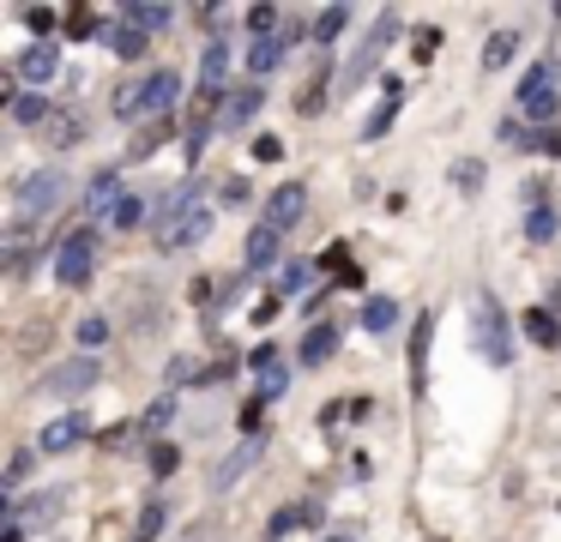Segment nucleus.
<instances>
[{"label": "nucleus", "mask_w": 561, "mask_h": 542, "mask_svg": "<svg viewBox=\"0 0 561 542\" xmlns=\"http://www.w3.org/2000/svg\"><path fill=\"white\" fill-rule=\"evenodd\" d=\"M211 229V211L194 199V193H175L170 205H163V223H158V253H182L194 247V241H206Z\"/></svg>", "instance_id": "1"}, {"label": "nucleus", "mask_w": 561, "mask_h": 542, "mask_svg": "<svg viewBox=\"0 0 561 542\" xmlns=\"http://www.w3.org/2000/svg\"><path fill=\"white\" fill-rule=\"evenodd\" d=\"M175 91H182V79H175V72H151V79H134V84H122V91H115V115L134 120L139 108H146V120H163V108H170Z\"/></svg>", "instance_id": "2"}, {"label": "nucleus", "mask_w": 561, "mask_h": 542, "mask_svg": "<svg viewBox=\"0 0 561 542\" xmlns=\"http://www.w3.org/2000/svg\"><path fill=\"white\" fill-rule=\"evenodd\" d=\"M91 265H98V235H91V229H73V235L55 247V277H61L67 289H85Z\"/></svg>", "instance_id": "3"}, {"label": "nucleus", "mask_w": 561, "mask_h": 542, "mask_svg": "<svg viewBox=\"0 0 561 542\" xmlns=\"http://www.w3.org/2000/svg\"><path fill=\"white\" fill-rule=\"evenodd\" d=\"M477 349H483V356L489 361H495V368H501V361H507L513 356V337H507V313H501V301L495 296H489V289H483V296H477Z\"/></svg>", "instance_id": "4"}, {"label": "nucleus", "mask_w": 561, "mask_h": 542, "mask_svg": "<svg viewBox=\"0 0 561 542\" xmlns=\"http://www.w3.org/2000/svg\"><path fill=\"white\" fill-rule=\"evenodd\" d=\"M392 31H399V12H380V19H375V31H368V43H363V48H356V55H351V67H344V72H339V96H344V91H351V84H363V79H368V72H375V60H380V55H387V43H392Z\"/></svg>", "instance_id": "5"}, {"label": "nucleus", "mask_w": 561, "mask_h": 542, "mask_svg": "<svg viewBox=\"0 0 561 542\" xmlns=\"http://www.w3.org/2000/svg\"><path fill=\"white\" fill-rule=\"evenodd\" d=\"M61 199H67V181L55 175V169H43V175H31L25 187H19V217H25V223H37V217H49Z\"/></svg>", "instance_id": "6"}, {"label": "nucleus", "mask_w": 561, "mask_h": 542, "mask_svg": "<svg viewBox=\"0 0 561 542\" xmlns=\"http://www.w3.org/2000/svg\"><path fill=\"white\" fill-rule=\"evenodd\" d=\"M98 380H103V373H98V361H91V356H79V361H61V368H49V392H55V397H85Z\"/></svg>", "instance_id": "7"}, {"label": "nucleus", "mask_w": 561, "mask_h": 542, "mask_svg": "<svg viewBox=\"0 0 561 542\" xmlns=\"http://www.w3.org/2000/svg\"><path fill=\"white\" fill-rule=\"evenodd\" d=\"M13 72H19L25 84H49L55 72H61V48H55V43H31L25 55H19Z\"/></svg>", "instance_id": "8"}, {"label": "nucleus", "mask_w": 561, "mask_h": 542, "mask_svg": "<svg viewBox=\"0 0 561 542\" xmlns=\"http://www.w3.org/2000/svg\"><path fill=\"white\" fill-rule=\"evenodd\" d=\"M519 108H525V115H549V108H556V67L525 72V84H519Z\"/></svg>", "instance_id": "9"}, {"label": "nucleus", "mask_w": 561, "mask_h": 542, "mask_svg": "<svg viewBox=\"0 0 561 542\" xmlns=\"http://www.w3.org/2000/svg\"><path fill=\"white\" fill-rule=\"evenodd\" d=\"M43 139H49L55 151H73V145L85 139V120H79V108H49V120H43Z\"/></svg>", "instance_id": "10"}, {"label": "nucleus", "mask_w": 561, "mask_h": 542, "mask_svg": "<svg viewBox=\"0 0 561 542\" xmlns=\"http://www.w3.org/2000/svg\"><path fill=\"white\" fill-rule=\"evenodd\" d=\"M399 103H404V91L387 79V84H380V103H375V115L363 120V139H387V127L399 120Z\"/></svg>", "instance_id": "11"}, {"label": "nucleus", "mask_w": 561, "mask_h": 542, "mask_svg": "<svg viewBox=\"0 0 561 542\" xmlns=\"http://www.w3.org/2000/svg\"><path fill=\"white\" fill-rule=\"evenodd\" d=\"M296 36H302V24H284V31L278 36H266V43H254V55H248V67H254V72H272V67H278V60H284V48H290L296 43Z\"/></svg>", "instance_id": "12"}, {"label": "nucleus", "mask_w": 561, "mask_h": 542, "mask_svg": "<svg viewBox=\"0 0 561 542\" xmlns=\"http://www.w3.org/2000/svg\"><path fill=\"white\" fill-rule=\"evenodd\" d=\"M85 434H91L85 416H61V422H49V428H43V452H73Z\"/></svg>", "instance_id": "13"}, {"label": "nucleus", "mask_w": 561, "mask_h": 542, "mask_svg": "<svg viewBox=\"0 0 561 542\" xmlns=\"http://www.w3.org/2000/svg\"><path fill=\"white\" fill-rule=\"evenodd\" d=\"M302 211H308V193L290 181V187H278V193H272V205H266V223H272V229H284V223H296Z\"/></svg>", "instance_id": "14"}, {"label": "nucleus", "mask_w": 561, "mask_h": 542, "mask_svg": "<svg viewBox=\"0 0 561 542\" xmlns=\"http://www.w3.org/2000/svg\"><path fill=\"white\" fill-rule=\"evenodd\" d=\"M314 518H320V506H314V500H296V506H278V512H272V524H266V537L278 542V537H290V530L314 524Z\"/></svg>", "instance_id": "15"}, {"label": "nucleus", "mask_w": 561, "mask_h": 542, "mask_svg": "<svg viewBox=\"0 0 561 542\" xmlns=\"http://www.w3.org/2000/svg\"><path fill=\"white\" fill-rule=\"evenodd\" d=\"M278 247H284V229L260 223L254 235H248V265H254V272H260V265H272V260H278Z\"/></svg>", "instance_id": "16"}, {"label": "nucleus", "mask_w": 561, "mask_h": 542, "mask_svg": "<svg viewBox=\"0 0 561 542\" xmlns=\"http://www.w3.org/2000/svg\"><path fill=\"white\" fill-rule=\"evenodd\" d=\"M254 458H260V440L236 446V452L218 464V476H211V482H218V488H236V482H242V470H254Z\"/></svg>", "instance_id": "17"}, {"label": "nucleus", "mask_w": 561, "mask_h": 542, "mask_svg": "<svg viewBox=\"0 0 561 542\" xmlns=\"http://www.w3.org/2000/svg\"><path fill=\"white\" fill-rule=\"evenodd\" d=\"M513 55H519V31H495V36H489V48H483V72H501Z\"/></svg>", "instance_id": "18"}, {"label": "nucleus", "mask_w": 561, "mask_h": 542, "mask_svg": "<svg viewBox=\"0 0 561 542\" xmlns=\"http://www.w3.org/2000/svg\"><path fill=\"white\" fill-rule=\"evenodd\" d=\"M55 512H61V494H37V500L13 506V524L25 530V524H37V518H55Z\"/></svg>", "instance_id": "19"}, {"label": "nucleus", "mask_w": 561, "mask_h": 542, "mask_svg": "<svg viewBox=\"0 0 561 542\" xmlns=\"http://www.w3.org/2000/svg\"><path fill=\"white\" fill-rule=\"evenodd\" d=\"M392 320H399V301H392V296H368V308H363L368 332H392Z\"/></svg>", "instance_id": "20"}, {"label": "nucleus", "mask_w": 561, "mask_h": 542, "mask_svg": "<svg viewBox=\"0 0 561 542\" xmlns=\"http://www.w3.org/2000/svg\"><path fill=\"white\" fill-rule=\"evenodd\" d=\"M254 115H260V84H242V91L230 96V108H224V120L242 127V120H254Z\"/></svg>", "instance_id": "21"}, {"label": "nucleus", "mask_w": 561, "mask_h": 542, "mask_svg": "<svg viewBox=\"0 0 561 542\" xmlns=\"http://www.w3.org/2000/svg\"><path fill=\"white\" fill-rule=\"evenodd\" d=\"M91 211H122V181H115V175H98V181H91Z\"/></svg>", "instance_id": "22"}, {"label": "nucleus", "mask_w": 561, "mask_h": 542, "mask_svg": "<svg viewBox=\"0 0 561 542\" xmlns=\"http://www.w3.org/2000/svg\"><path fill=\"white\" fill-rule=\"evenodd\" d=\"M163 139H170V120H146V127L134 132V145H127V157H151Z\"/></svg>", "instance_id": "23"}, {"label": "nucleus", "mask_w": 561, "mask_h": 542, "mask_svg": "<svg viewBox=\"0 0 561 542\" xmlns=\"http://www.w3.org/2000/svg\"><path fill=\"white\" fill-rule=\"evenodd\" d=\"M248 31H254L260 43H266V36H278V31H284V12H278V7H248Z\"/></svg>", "instance_id": "24"}, {"label": "nucleus", "mask_w": 561, "mask_h": 542, "mask_svg": "<svg viewBox=\"0 0 561 542\" xmlns=\"http://www.w3.org/2000/svg\"><path fill=\"white\" fill-rule=\"evenodd\" d=\"M332 344H339V332H332V325H314V332L302 337V361H327Z\"/></svg>", "instance_id": "25"}, {"label": "nucleus", "mask_w": 561, "mask_h": 542, "mask_svg": "<svg viewBox=\"0 0 561 542\" xmlns=\"http://www.w3.org/2000/svg\"><path fill=\"white\" fill-rule=\"evenodd\" d=\"M127 24H139V31H163V24H170V7H146V0H134V7H127Z\"/></svg>", "instance_id": "26"}, {"label": "nucleus", "mask_w": 561, "mask_h": 542, "mask_svg": "<svg viewBox=\"0 0 561 542\" xmlns=\"http://www.w3.org/2000/svg\"><path fill=\"white\" fill-rule=\"evenodd\" d=\"M146 36H151V31H139V24H122V31H115V55H122V60H139V55H146Z\"/></svg>", "instance_id": "27"}, {"label": "nucleus", "mask_w": 561, "mask_h": 542, "mask_svg": "<svg viewBox=\"0 0 561 542\" xmlns=\"http://www.w3.org/2000/svg\"><path fill=\"white\" fill-rule=\"evenodd\" d=\"M344 24H351V7H327V12L314 19V43H332V36H339Z\"/></svg>", "instance_id": "28"}, {"label": "nucleus", "mask_w": 561, "mask_h": 542, "mask_svg": "<svg viewBox=\"0 0 561 542\" xmlns=\"http://www.w3.org/2000/svg\"><path fill=\"white\" fill-rule=\"evenodd\" d=\"M170 422H175V397H158V404L146 410V422H139V428H146V434H163Z\"/></svg>", "instance_id": "29"}, {"label": "nucleus", "mask_w": 561, "mask_h": 542, "mask_svg": "<svg viewBox=\"0 0 561 542\" xmlns=\"http://www.w3.org/2000/svg\"><path fill=\"white\" fill-rule=\"evenodd\" d=\"M158 537H163V506H146L134 524V542H158Z\"/></svg>", "instance_id": "30"}, {"label": "nucleus", "mask_w": 561, "mask_h": 542, "mask_svg": "<svg viewBox=\"0 0 561 542\" xmlns=\"http://www.w3.org/2000/svg\"><path fill=\"white\" fill-rule=\"evenodd\" d=\"M453 181H459L465 193H477L483 187V163H477V157H459V163H453Z\"/></svg>", "instance_id": "31"}, {"label": "nucleus", "mask_w": 561, "mask_h": 542, "mask_svg": "<svg viewBox=\"0 0 561 542\" xmlns=\"http://www.w3.org/2000/svg\"><path fill=\"white\" fill-rule=\"evenodd\" d=\"M103 337H110V320H103V313L79 320V344H85V349H103Z\"/></svg>", "instance_id": "32"}, {"label": "nucleus", "mask_w": 561, "mask_h": 542, "mask_svg": "<svg viewBox=\"0 0 561 542\" xmlns=\"http://www.w3.org/2000/svg\"><path fill=\"white\" fill-rule=\"evenodd\" d=\"M13 120H49V103H43V96H13Z\"/></svg>", "instance_id": "33"}, {"label": "nucleus", "mask_w": 561, "mask_h": 542, "mask_svg": "<svg viewBox=\"0 0 561 542\" xmlns=\"http://www.w3.org/2000/svg\"><path fill=\"white\" fill-rule=\"evenodd\" d=\"M525 332H531L537 344H561V332H556V320H549V313H525Z\"/></svg>", "instance_id": "34"}, {"label": "nucleus", "mask_w": 561, "mask_h": 542, "mask_svg": "<svg viewBox=\"0 0 561 542\" xmlns=\"http://www.w3.org/2000/svg\"><path fill=\"white\" fill-rule=\"evenodd\" d=\"M525 229H531V241H549L556 235V211H549V205H531V223Z\"/></svg>", "instance_id": "35"}, {"label": "nucleus", "mask_w": 561, "mask_h": 542, "mask_svg": "<svg viewBox=\"0 0 561 542\" xmlns=\"http://www.w3.org/2000/svg\"><path fill=\"white\" fill-rule=\"evenodd\" d=\"M91 31H98V12H91V7L67 12V36H91Z\"/></svg>", "instance_id": "36"}, {"label": "nucleus", "mask_w": 561, "mask_h": 542, "mask_svg": "<svg viewBox=\"0 0 561 542\" xmlns=\"http://www.w3.org/2000/svg\"><path fill=\"white\" fill-rule=\"evenodd\" d=\"M25 24L43 36V43H55V24H61V19H55V12H43V7H31V12H25Z\"/></svg>", "instance_id": "37"}, {"label": "nucleus", "mask_w": 561, "mask_h": 542, "mask_svg": "<svg viewBox=\"0 0 561 542\" xmlns=\"http://www.w3.org/2000/svg\"><path fill=\"white\" fill-rule=\"evenodd\" d=\"M175 464H182V452H175V446H163V440L151 446V470H158V476H170Z\"/></svg>", "instance_id": "38"}, {"label": "nucleus", "mask_w": 561, "mask_h": 542, "mask_svg": "<svg viewBox=\"0 0 561 542\" xmlns=\"http://www.w3.org/2000/svg\"><path fill=\"white\" fill-rule=\"evenodd\" d=\"M25 476H31V452H13L7 458V488H25Z\"/></svg>", "instance_id": "39"}, {"label": "nucleus", "mask_w": 561, "mask_h": 542, "mask_svg": "<svg viewBox=\"0 0 561 542\" xmlns=\"http://www.w3.org/2000/svg\"><path fill=\"white\" fill-rule=\"evenodd\" d=\"M302 284H308V265H284V277H278V296H296Z\"/></svg>", "instance_id": "40"}, {"label": "nucleus", "mask_w": 561, "mask_h": 542, "mask_svg": "<svg viewBox=\"0 0 561 542\" xmlns=\"http://www.w3.org/2000/svg\"><path fill=\"white\" fill-rule=\"evenodd\" d=\"M139 217H146V205H139V199H122V211H115L110 223H115V229H134Z\"/></svg>", "instance_id": "41"}, {"label": "nucleus", "mask_w": 561, "mask_h": 542, "mask_svg": "<svg viewBox=\"0 0 561 542\" xmlns=\"http://www.w3.org/2000/svg\"><path fill=\"white\" fill-rule=\"evenodd\" d=\"M199 19H206V24H211V31H224V24H230V19H236V7H199Z\"/></svg>", "instance_id": "42"}, {"label": "nucleus", "mask_w": 561, "mask_h": 542, "mask_svg": "<svg viewBox=\"0 0 561 542\" xmlns=\"http://www.w3.org/2000/svg\"><path fill=\"white\" fill-rule=\"evenodd\" d=\"M416 60H428V55H435V48H440V31H416Z\"/></svg>", "instance_id": "43"}, {"label": "nucleus", "mask_w": 561, "mask_h": 542, "mask_svg": "<svg viewBox=\"0 0 561 542\" xmlns=\"http://www.w3.org/2000/svg\"><path fill=\"white\" fill-rule=\"evenodd\" d=\"M206 151V120H187V157Z\"/></svg>", "instance_id": "44"}, {"label": "nucleus", "mask_w": 561, "mask_h": 542, "mask_svg": "<svg viewBox=\"0 0 561 542\" xmlns=\"http://www.w3.org/2000/svg\"><path fill=\"white\" fill-rule=\"evenodd\" d=\"M224 199H230V205H248V199H254V187H248V181H224Z\"/></svg>", "instance_id": "45"}, {"label": "nucleus", "mask_w": 561, "mask_h": 542, "mask_svg": "<svg viewBox=\"0 0 561 542\" xmlns=\"http://www.w3.org/2000/svg\"><path fill=\"white\" fill-rule=\"evenodd\" d=\"M254 157H260V163H278L284 145H278V139H260V145H254Z\"/></svg>", "instance_id": "46"}, {"label": "nucleus", "mask_w": 561, "mask_h": 542, "mask_svg": "<svg viewBox=\"0 0 561 542\" xmlns=\"http://www.w3.org/2000/svg\"><path fill=\"white\" fill-rule=\"evenodd\" d=\"M543 151H549V157H561V132H543Z\"/></svg>", "instance_id": "47"}, {"label": "nucleus", "mask_w": 561, "mask_h": 542, "mask_svg": "<svg viewBox=\"0 0 561 542\" xmlns=\"http://www.w3.org/2000/svg\"><path fill=\"white\" fill-rule=\"evenodd\" d=\"M332 542H351V537H332Z\"/></svg>", "instance_id": "48"}]
</instances>
